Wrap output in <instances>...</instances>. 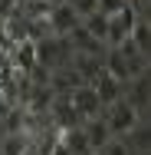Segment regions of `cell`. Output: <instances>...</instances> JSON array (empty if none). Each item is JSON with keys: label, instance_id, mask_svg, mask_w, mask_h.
I'll return each instance as SVG.
<instances>
[{"label": "cell", "instance_id": "1", "mask_svg": "<svg viewBox=\"0 0 151 155\" xmlns=\"http://www.w3.org/2000/svg\"><path fill=\"white\" fill-rule=\"evenodd\" d=\"M102 119H105V125H109V132H112V135H128V132L141 122L145 116H141L128 99H115L112 106H105Z\"/></svg>", "mask_w": 151, "mask_h": 155}, {"label": "cell", "instance_id": "2", "mask_svg": "<svg viewBox=\"0 0 151 155\" xmlns=\"http://www.w3.org/2000/svg\"><path fill=\"white\" fill-rule=\"evenodd\" d=\"M135 23H138V13H135V7H131V3H125L118 13H112V17H109L105 43H109V46H121V43L128 40V33H131Z\"/></svg>", "mask_w": 151, "mask_h": 155}, {"label": "cell", "instance_id": "3", "mask_svg": "<svg viewBox=\"0 0 151 155\" xmlns=\"http://www.w3.org/2000/svg\"><path fill=\"white\" fill-rule=\"evenodd\" d=\"M69 102H72V109L79 112L82 122H86V119H95V116L102 112V102H99V96H95V89H92L89 83L76 86V89L69 93Z\"/></svg>", "mask_w": 151, "mask_h": 155}, {"label": "cell", "instance_id": "4", "mask_svg": "<svg viewBox=\"0 0 151 155\" xmlns=\"http://www.w3.org/2000/svg\"><path fill=\"white\" fill-rule=\"evenodd\" d=\"M82 20H79V13L69 7V3H53V10H49V27H53V36H69V30H76Z\"/></svg>", "mask_w": 151, "mask_h": 155}, {"label": "cell", "instance_id": "5", "mask_svg": "<svg viewBox=\"0 0 151 155\" xmlns=\"http://www.w3.org/2000/svg\"><path fill=\"white\" fill-rule=\"evenodd\" d=\"M89 86L95 89V96H99V102H102V106H112V102L121 99V93H125V83L112 79L105 69H99V73H95V79H92Z\"/></svg>", "mask_w": 151, "mask_h": 155}, {"label": "cell", "instance_id": "6", "mask_svg": "<svg viewBox=\"0 0 151 155\" xmlns=\"http://www.w3.org/2000/svg\"><path fill=\"white\" fill-rule=\"evenodd\" d=\"M49 116L56 119V129H79V125H82L79 112H76V109H72V102H69V96H56V99H53Z\"/></svg>", "mask_w": 151, "mask_h": 155}, {"label": "cell", "instance_id": "7", "mask_svg": "<svg viewBox=\"0 0 151 155\" xmlns=\"http://www.w3.org/2000/svg\"><path fill=\"white\" fill-rule=\"evenodd\" d=\"M82 135H86V142H89L92 152H99V149L112 139V132H109V125L102 119V112H99L95 119H86V122H82Z\"/></svg>", "mask_w": 151, "mask_h": 155}, {"label": "cell", "instance_id": "8", "mask_svg": "<svg viewBox=\"0 0 151 155\" xmlns=\"http://www.w3.org/2000/svg\"><path fill=\"white\" fill-rule=\"evenodd\" d=\"M69 60H72V69L82 76V83H92V79H95V73L102 69L95 53H79V50H72V56H69Z\"/></svg>", "mask_w": 151, "mask_h": 155}, {"label": "cell", "instance_id": "9", "mask_svg": "<svg viewBox=\"0 0 151 155\" xmlns=\"http://www.w3.org/2000/svg\"><path fill=\"white\" fill-rule=\"evenodd\" d=\"M13 66L23 69V73H33L36 69V43L33 40H20L13 46Z\"/></svg>", "mask_w": 151, "mask_h": 155}, {"label": "cell", "instance_id": "10", "mask_svg": "<svg viewBox=\"0 0 151 155\" xmlns=\"http://www.w3.org/2000/svg\"><path fill=\"white\" fill-rule=\"evenodd\" d=\"M105 73H109L112 79H118V83H128V79H131V73H128V63H125V56H121L115 46L105 53Z\"/></svg>", "mask_w": 151, "mask_h": 155}, {"label": "cell", "instance_id": "11", "mask_svg": "<svg viewBox=\"0 0 151 155\" xmlns=\"http://www.w3.org/2000/svg\"><path fill=\"white\" fill-rule=\"evenodd\" d=\"M30 145L33 142L23 135V132H3V139H0V155H23Z\"/></svg>", "mask_w": 151, "mask_h": 155}, {"label": "cell", "instance_id": "12", "mask_svg": "<svg viewBox=\"0 0 151 155\" xmlns=\"http://www.w3.org/2000/svg\"><path fill=\"white\" fill-rule=\"evenodd\" d=\"M82 27H86V33H89L92 40H99V43H105V33H109V17L105 13H89V17H82Z\"/></svg>", "mask_w": 151, "mask_h": 155}, {"label": "cell", "instance_id": "13", "mask_svg": "<svg viewBox=\"0 0 151 155\" xmlns=\"http://www.w3.org/2000/svg\"><path fill=\"white\" fill-rule=\"evenodd\" d=\"M95 155H131V149H128V142H125L121 135H112V139H109Z\"/></svg>", "mask_w": 151, "mask_h": 155}, {"label": "cell", "instance_id": "14", "mask_svg": "<svg viewBox=\"0 0 151 155\" xmlns=\"http://www.w3.org/2000/svg\"><path fill=\"white\" fill-rule=\"evenodd\" d=\"M125 3H128V0H95V10L105 13V17H112V13H118Z\"/></svg>", "mask_w": 151, "mask_h": 155}, {"label": "cell", "instance_id": "15", "mask_svg": "<svg viewBox=\"0 0 151 155\" xmlns=\"http://www.w3.org/2000/svg\"><path fill=\"white\" fill-rule=\"evenodd\" d=\"M0 139H3V132H0Z\"/></svg>", "mask_w": 151, "mask_h": 155}]
</instances>
